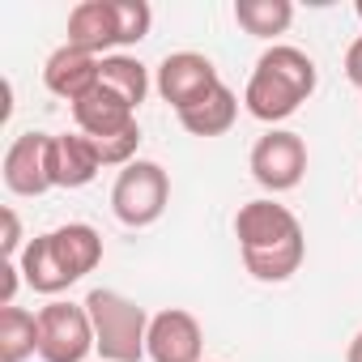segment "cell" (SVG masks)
<instances>
[{
  "label": "cell",
  "instance_id": "1",
  "mask_svg": "<svg viewBox=\"0 0 362 362\" xmlns=\"http://www.w3.org/2000/svg\"><path fill=\"white\" fill-rule=\"evenodd\" d=\"M243 264L256 281H290L307 256L298 218L277 201H247L235 214Z\"/></svg>",
  "mask_w": 362,
  "mask_h": 362
},
{
  "label": "cell",
  "instance_id": "2",
  "mask_svg": "<svg viewBox=\"0 0 362 362\" xmlns=\"http://www.w3.org/2000/svg\"><path fill=\"white\" fill-rule=\"evenodd\" d=\"M315 60L290 43H277L269 47L252 77H247V90H243V107L264 119V124H277V119H290L311 94H315Z\"/></svg>",
  "mask_w": 362,
  "mask_h": 362
},
{
  "label": "cell",
  "instance_id": "3",
  "mask_svg": "<svg viewBox=\"0 0 362 362\" xmlns=\"http://www.w3.org/2000/svg\"><path fill=\"white\" fill-rule=\"evenodd\" d=\"M86 311L94 320V349L103 354V362H141L145 358L149 320H153V315H145V307H136L119 290H90Z\"/></svg>",
  "mask_w": 362,
  "mask_h": 362
},
{
  "label": "cell",
  "instance_id": "4",
  "mask_svg": "<svg viewBox=\"0 0 362 362\" xmlns=\"http://www.w3.org/2000/svg\"><path fill=\"white\" fill-rule=\"evenodd\" d=\"M166 201H170V179L149 158L128 162L119 170V179H115V188H111V214L132 230L153 226L166 214Z\"/></svg>",
  "mask_w": 362,
  "mask_h": 362
},
{
  "label": "cell",
  "instance_id": "5",
  "mask_svg": "<svg viewBox=\"0 0 362 362\" xmlns=\"http://www.w3.org/2000/svg\"><path fill=\"white\" fill-rule=\"evenodd\" d=\"M94 349V320L86 303H47L39 311V358L43 362H86Z\"/></svg>",
  "mask_w": 362,
  "mask_h": 362
},
{
  "label": "cell",
  "instance_id": "6",
  "mask_svg": "<svg viewBox=\"0 0 362 362\" xmlns=\"http://www.w3.org/2000/svg\"><path fill=\"white\" fill-rule=\"evenodd\" d=\"M252 179L264 188V192H290L303 184L307 175V145L298 132H286V128H273L264 132L256 145H252Z\"/></svg>",
  "mask_w": 362,
  "mask_h": 362
},
{
  "label": "cell",
  "instance_id": "7",
  "mask_svg": "<svg viewBox=\"0 0 362 362\" xmlns=\"http://www.w3.org/2000/svg\"><path fill=\"white\" fill-rule=\"evenodd\" d=\"M218 86H222V77H218L214 60L201 56V52H170L158 64V94L175 107V115L188 111V107H197Z\"/></svg>",
  "mask_w": 362,
  "mask_h": 362
},
{
  "label": "cell",
  "instance_id": "8",
  "mask_svg": "<svg viewBox=\"0 0 362 362\" xmlns=\"http://www.w3.org/2000/svg\"><path fill=\"white\" fill-rule=\"evenodd\" d=\"M5 188L13 197H43L52 184V132H22L5 149Z\"/></svg>",
  "mask_w": 362,
  "mask_h": 362
},
{
  "label": "cell",
  "instance_id": "9",
  "mask_svg": "<svg viewBox=\"0 0 362 362\" xmlns=\"http://www.w3.org/2000/svg\"><path fill=\"white\" fill-rule=\"evenodd\" d=\"M201 349H205V337H201V324L192 311L166 307L149 320L145 354L153 362H201Z\"/></svg>",
  "mask_w": 362,
  "mask_h": 362
},
{
  "label": "cell",
  "instance_id": "10",
  "mask_svg": "<svg viewBox=\"0 0 362 362\" xmlns=\"http://www.w3.org/2000/svg\"><path fill=\"white\" fill-rule=\"evenodd\" d=\"M69 47H81L90 56H107L111 47H124V13L119 0H81L69 13Z\"/></svg>",
  "mask_w": 362,
  "mask_h": 362
},
{
  "label": "cell",
  "instance_id": "11",
  "mask_svg": "<svg viewBox=\"0 0 362 362\" xmlns=\"http://www.w3.org/2000/svg\"><path fill=\"white\" fill-rule=\"evenodd\" d=\"M98 81H103V60L69 43L56 47L43 64V86L64 103H81L90 90H98Z\"/></svg>",
  "mask_w": 362,
  "mask_h": 362
},
{
  "label": "cell",
  "instance_id": "12",
  "mask_svg": "<svg viewBox=\"0 0 362 362\" xmlns=\"http://www.w3.org/2000/svg\"><path fill=\"white\" fill-rule=\"evenodd\" d=\"M73 119L90 141H107V136H119V132L136 128V107L124 103L115 90H107L98 81V90H90L81 103H73Z\"/></svg>",
  "mask_w": 362,
  "mask_h": 362
},
{
  "label": "cell",
  "instance_id": "13",
  "mask_svg": "<svg viewBox=\"0 0 362 362\" xmlns=\"http://www.w3.org/2000/svg\"><path fill=\"white\" fill-rule=\"evenodd\" d=\"M98 170H103V158L86 132H56L52 136V184L56 188H86Z\"/></svg>",
  "mask_w": 362,
  "mask_h": 362
},
{
  "label": "cell",
  "instance_id": "14",
  "mask_svg": "<svg viewBox=\"0 0 362 362\" xmlns=\"http://www.w3.org/2000/svg\"><path fill=\"white\" fill-rule=\"evenodd\" d=\"M47 239H52V252H56V260L64 264L69 281H81V277L94 273L98 260H103V235H98L94 226H86V222L56 226V230H47Z\"/></svg>",
  "mask_w": 362,
  "mask_h": 362
},
{
  "label": "cell",
  "instance_id": "15",
  "mask_svg": "<svg viewBox=\"0 0 362 362\" xmlns=\"http://www.w3.org/2000/svg\"><path fill=\"white\" fill-rule=\"evenodd\" d=\"M235 115H239V98H235V90L222 81V86L209 90L197 107L179 111V124H184L192 136H222V132H230Z\"/></svg>",
  "mask_w": 362,
  "mask_h": 362
},
{
  "label": "cell",
  "instance_id": "16",
  "mask_svg": "<svg viewBox=\"0 0 362 362\" xmlns=\"http://www.w3.org/2000/svg\"><path fill=\"white\" fill-rule=\"evenodd\" d=\"M18 264H22L26 286H30V290H39V294H60V290H69V286H73V281H69V273H64V264L56 260V252H52V239H47V235L30 239V243H26V252L18 256Z\"/></svg>",
  "mask_w": 362,
  "mask_h": 362
},
{
  "label": "cell",
  "instance_id": "17",
  "mask_svg": "<svg viewBox=\"0 0 362 362\" xmlns=\"http://www.w3.org/2000/svg\"><path fill=\"white\" fill-rule=\"evenodd\" d=\"M39 354V315L26 307H0V362H26Z\"/></svg>",
  "mask_w": 362,
  "mask_h": 362
},
{
  "label": "cell",
  "instance_id": "18",
  "mask_svg": "<svg viewBox=\"0 0 362 362\" xmlns=\"http://www.w3.org/2000/svg\"><path fill=\"white\" fill-rule=\"evenodd\" d=\"M235 22L256 39H273L290 30L294 5L290 0H235Z\"/></svg>",
  "mask_w": 362,
  "mask_h": 362
},
{
  "label": "cell",
  "instance_id": "19",
  "mask_svg": "<svg viewBox=\"0 0 362 362\" xmlns=\"http://www.w3.org/2000/svg\"><path fill=\"white\" fill-rule=\"evenodd\" d=\"M103 86L115 90L124 103L141 107L145 94H149V73H145V64L132 60V56H103Z\"/></svg>",
  "mask_w": 362,
  "mask_h": 362
},
{
  "label": "cell",
  "instance_id": "20",
  "mask_svg": "<svg viewBox=\"0 0 362 362\" xmlns=\"http://www.w3.org/2000/svg\"><path fill=\"white\" fill-rule=\"evenodd\" d=\"M0 218H5V239H0V252H5V260H13V256L26 252V247H22V222H18L13 209H5Z\"/></svg>",
  "mask_w": 362,
  "mask_h": 362
},
{
  "label": "cell",
  "instance_id": "21",
  "mask_svg": "<svg viewBox=\"0 0 362 362\" xmlns=\"http://www.w3.org/2000/svg\"><path fill=\"white\" fill-rule=\"evenodd\" d=\"M0 273H5V281H0V307H13L18 286L26 281V277H22V264H18V260H5V264H0Z\"/></svg>",
  "mask_w": 362,
  "mask_h": 362
},
{
  "label": "cell",
  "instance_id": "22",
  "mask_svg": "<svg viewBox=\"0 0 362 362\" xmlns=\"http://www.w3.org/2000/svg\"><path fill=\"white\" fill-rule=\"evenodd\" d=\"M345 77L362 90V39H354L349 52H345Z\"/></svg>",
  "mask_w": 362,
  "mask_h": 362
},
{
  "label": "cell",
  "instance_id": "23",
  "mask_svg": "<svg viewBox=\"0 0 362 362\" xmlns=\"http://www.w3.org/2000/svg\"><path fill=\"white\" fill-rule=\"evenodd\" d=\"M345 362H362V332H354V341L345 349Z\"/></svg>",
  "mask_w": 362,
  "mask_h": 362
},
{
  "label": "cell",
  "instance_id": "24",
  "mask_svg": "<svg viewBox=\"0 0 362 362\" xmlns=\"http://www.w3.org/2000/svg\"><path fill=\"white\" fill-rule=\"evenodd\" d=\"M358 18H362V5H358Z\"/></svg>",
  "mask_w": 362,
  "mask_h": 362
}]
</instances>
